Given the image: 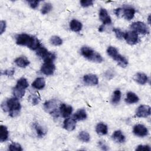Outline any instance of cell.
<instances>
[{"label":"cell","mask_w":151,"mask_h":151,"mask_svg":"<svg viewBox=\"0 0 151 151\" xmlns=\"http://www.w3.org/2000/svg\"><path fill=\"white\" fill-rule=\"evenodd\" d=\"M16 43L19 45L27 46L32 50H36L41 46L38 39L27 34H18L15 37Z\"/></svg>","instance_id":"6da1fadb"},{"label":"cell","mask_w":151,"mask_h":151,"mask_svg":"<svg viewBox=\"0 0 151 151\" xmlns=\"http://www.w3.org/2000/svg\"><path fill=\"white\" fill-rule=\"evenodd\" d=\"M1 107L4 111H9V114L11 117H14L18 115L21 110V105L18 101V99L16 97L10 98L3 103Z\"/></svg>","instance_id":"7a4b0ae2"},{"label":"cell","mask_w":151,"mask_h":151,"mask_svg":"<svg viewBox=\"0 0 151 151\" xmlns=\"http://www.w3.org/2000/svg\"><path fill=\"white\" fill-rule=\"evenodd\" d=\"M81 54L88 60L95 63H101L103 60L101 55L91 48L84 46L81 48Z\"/></svg>","instance_id":"3957f363"},{"label":"cell","mask_w":151,"mask_h":151,"mask_svg":"<svg viewBox=\"0 0 151 151\" xmlns=\"http://www.w3.org/2000/svg\"><path fill=\"white\" fill-rule=\"evenodd\" d=\"M107 53L111 58L115 60L120 67H126L128 65L127 60L120 54L118 50L115 47L111 46L109 47L107 50Z\"/></svg>","instance_id":"277c9868"},{"label":"cell","mask_w":151,"mask_h":151,"mask_svg":"<svg viewBox=\"0 0 151 151\" xmlns=\"http://www.w3.org/2000/svg\"><path fill=\"white\" fill-rule=\"evenodd\" d=\"M28 87V83L26 78H21L17 81L15 87L13 88V94L17 99H21L25 94V89Z\"/></svg>","instance_id":"5b68a950"},{"label":"cell","mask_w":151,"mask_h":151,"mask_svg":"<svg viewBox=\"0 0 151 151\" xmlns=\"http://www.w3.org/2000/svg\"><path fill=\"white\" fill-rule=\"evenodd\" d=\"M58 103L55 99L47 101L44 104V109L46 112L51 114L54 117L57 118L59 116V111L57 110Z\"/></svg>","instance_id":"8992f818"},{"label":"cell","mask_w":151,"mask_h":151,"mask_svg":"<svg viewBox=\"0 0 151 151\" xmlns=\"http://www.w3.org/2000/svg\"><path fill=\"white\" fill-rule=\"evenodd\" d=\"M37 55L41 58L44 62H53L55 59V55L54 53L50 52L41 45L38 48Z\"/></svg>","instance_id":"52a82bcc"},{"label":"cell","mask_w":151,"mask_h":151,"mask_svg":"<svg viewBox=\"0 0 151 151\" xmlns=\"http://www.w3.org/2000/svg\"><path fill=\"white\" fill-rule=\"evenodd\" d=\"M130 28L132 31L144 35L149 34V28L147 25L144 22L140 21L133 22L130 25Z\"/></svg>","instance_id":"ba28073f"},{"label":"cell","mask_w":151,"mask_h":151,"mask_svg":"<svg viewBox=\"0 0 151 151\" xmlns=\"http://www.w3.org/2000/svg\"><path fill=\"white\" fill-rule=\"evenodd\" d=\"M124 39L126 40L127 43L130 45H134L139 41L138 34L137 32L133 31L124 32Z\"/></svg>","instance_id":"9c48e42d"},{"label":"cell","mask_w":151,"mask_h":151,"mask_svg":"<svg viewBox=\"0 0 151 151\" xmlns=\"http://www.w3.org/2000/svg\"><path fill=\"white\" fill-rule=\"evenodd\" d=\"M55 69L53 62H44L41 68V71L46 76L53 74Z\"/></svg>","instance_id":"30bf717a"},{"label":"cell","mask_w":151,"mask_h":151,"mask_svg":"<svg viewBox=\"0 0 151 151\" xmlns=\"http://www.w3.org/2000/svg\"><path fill=\"white\" fill-rule=\"evenodd\" d=\"M136 114L139 117H146L150 114V107L147 105L140 106L136 112Z\"/></svg>","instance_id":"8fae6325"},{"label":"cell","mask_w":151,"mask_h":151,"mask_svg":"<svg viewBox=\"0 0 151 151\" xmlns=\"http://www.w3.org/2000/svg\"><path fill=\"white\" fill-rule=\"evenodd\" d=\"M133 132L135 135L137 136L143 137L147 135L148 130L144 125L141 124H138L134 126Z\"/></svg>","instance_id":"7c38bea8"},{"label":"cell","mask_w":151,"mask_h":151,"mask_svg":"<svg viewBox=\"0 0 151 151\" xmlns=\"http://www.w3.org/2000/svg\"><path fill=\"white\" fill-rule=\"evenodd\" d=\"M83 81L86 84L90 86H95L99 83L98 77L93 74H86L83 77Z\"/></svg>","instance_id":"4fadbf2b"},{"label":"cell","mask_w":151,"mask_h":151,"mask_svg":"<svg viewBox=\"0 0 151 151\" xmlns=\"http://www.w3.org/2000/svg\"><path fill=\"white\" fill-rule=\"evenodd\" d=\"M99 18L103 22V25L110 24L111 23V19L109 15L107 10L104 8H101L99 12Z\"/></svg>","instance_id":"5bb4252c"},{"label":"cell","mask_w":151,"mask_h":151,"mask_svg":"<svg viewBox=\"0 0 151 151\" xmlns=\"http://www.w3.org/2000/svg\"><path fill=\"white\" fill-rule=\"evenodd\" d=\"M73 111V108L71 106L65 104H61L60 107V112L62 116L64 118H67L70 116Z\"/></svg>","instance_id":"9a60e30c"},{"label":"cell","mask_w":151,"mask_h":151,"mask_svg":"<svg viewBox=\"0 0 151 151\" xmlns=\"http://www.w3.org/2000/svg\"><path fill=\"white\" fill-rule=\"evenodd\" d=\"M76 126V121L73 118H67L63 123V127L68 131H73L75 129Z\"/></svg>","instance_id":"2e32d148"},{"label":"cell","mask_w":151,"mask_h":151,"mask_svg":"<svg viewBox=\"0 0 151 151\" xmlns=\"http://www.w3.org/2000/svg\"><path fill=\"white\" fill-rule=\"evenodd\" d=\"M134 80L137 83L143 85L147 82L148 77L147 75L143 73H137L134 75Z\"/></svg>","instance_id":"e0dca14e"},{"label":"cell","mask_w":151,"mask_h":151,"mask_svg":"<svg viewBox=\"0 0 151 151\" xmlns=\"http://www.w3.org/2000/svg\"><path fill=\"white\" fill-rule=\"evenodd\" d=\"M135 12V9L132 7L125 8L123 10V17L127 20H131L134 17Z\"/></svg>","instance_id":"ac0fdd59"},{"label":"cell","mask_w":151,"mask_h":151,"mask_svg":"<svg viewBox=\"0 0 151 151\" xmlns=\"http://www.w3.org/2000/svg\"><path fill=\"white\" fill-rule=\"evenodd\" d=\"M139 99V97L134 93L132 91H129L126 94V98L125 99V101L127 103L129 104H133L138 102Z\"/></svg>","instance_id":"d6986e66"},{"label":"cell","mask_w":151,"mask_h":151,"mask_svg":"<svg viewBox=\"0 0 151 151\" xmlns=\"http://www.w3.org/2000/svg\"><path fill=\"white\" fill-rule=\"evenodd\" d=\"M14 62L17 65L21 68H25L29 64V60L25 57H18L15 60Z\"/></svg>","instance_id":"ffe728a7"},{"label":"cell","mask_w":151,"mask_h":151,"mask_svg":"<svg viewBox=\"0 0 151 151\" xmlns=\"http://www.w3.org/2000/svg\"><path fill=\"white\" fill-rule=\"evenodd\" d=\"M45 86V81L42 77H38L36 78L32 83V86L38 90L42 89Z\"/></svg>","instance_id":"44dd1931"},{"label":"cell","mask_w":151,"mask_h":151,"mask_svg":"<svg viewBox=\"0 0 151 151\" xmlns=\"http://www.w3.org/2000/svg\"><path fill=\"white\" fill-rule=\"evenodd\" d=\"M87 117L86 111L84 109L78 110L73 115V119L76 120H83Z\"/></svg>","instance_id":"7402d4cb"},{"label":"cell","mask_w":151,"mask_h":151,"mask_svg":"<svg viewBox=\"0 0 151 151\" xmlns=\"http://www.w3.org/2000/svg\"><path fill=\"white\" fill-rule=\"evenodd\" d=\"M70 28L74 32H79L82 28V24L76 19H73L70 22Z\"/></svg>","instance_id":"603a6c76"},{"label":"cell","mask_w":151,"mask_h":151,"mask_svg":"<svg viewBox=\"0 0 151 151\" xmlns=\"http://www.w3.org/2000/svg\"><path fill=\"white\" fill-rule=\"evenodd\" d=\"M113 139L118 143H123L125 141V136L120 130L115 131L112 135Z\"/></svg>","instance_id":"cb8c5ba5"},{"label":"cell","mask_w":151,"mask_h":151,"mask_svg":"<svg viewBox=\"0 0 151 151\" xmlns=\"http://www.w3.org/2000/svg\"><path fill=\"white\" fill-rule=\"evenodd\" d=\"M96 131L97 134L101 135H105L107 133L108 128L107 125L103 123H99L97 124L96 127Z\"/></svg>","instance_id":"d4e9b609"},{"label":"cell","mask_w":151,"mask_h":151,"mask_svg":"<svg viewBox=\"0 0 151 151\" xmlns=\"http://www.w3.org/2000/svg\"><path fill=\"white\" fill-rule=\"evenodd\" d=\"M8 138V130L7 127L4 125L0 126V141L1 142L6 141Z\"/></svg>","instance_id":"484cf974"},{"label":"cell","mask_w":151,"mask_h":151,"mask_svg":"<svg viewBox=\"0 0 151 151\" xmlns=\"http://www.w3.org/2000/svg\"><path fill=\"white\" fill-rule=\"evenodd\" d=\"M34 129H35V130L37 132V134L39 137H42L45 134L46 131L38 123H35L34 124Z\"/></svg>","instance_id":"4316f807"},{"label":"cell","mask_w":151,"mask_h":151,"mask_svg":"<svg viewBox=\"0 0 151 151\" xmlns=\"http://www.w3.org/2000/svg\"><path fill=\"white\" fill-rule=\"evenodd\" d=\"M78 138L83 142H88L90 140V134L86 131L80 132L78 134Z\"/></svg>","instance_id":"83f0119b"},{"label":"cell","mask_w":151,"mask_h":151,"mask_svg":"<svg viewBox=\"0 0 151 151\" xmlns=\"http://www.w3.org/2000/svg\"><path fill=\"white\" fill-rule=\"evenodd\" d=\"M121 99V92L119 90H116L114 91L113 97L111 98V103L113 104L118 103Z\"/></svg>","instance_id":"f1b7e54d"},{"label":"cell","mask_w":151,"mask_h":151,"mask_svg":"<svg viewBox=\"0 0 151 151\" xmlns=\"http://www.w3.org/2000/svg\"><path fill=\"white\" fill-rule=\"evenodd\" d=\"M50 41L51 44H52L55 46L60 45L63 43V40H61V38L60 37H59L58 36H57V35L52 36L50 38Z\"/></svg>","instance_id":"f546056e"},{"label":"cell","mask_w":151,"mask_h":151,"mask_svg":"<svg viewBox=\"0 0 151 151\" xmlns=\"http://www.w3.org/2000/svg\"><path fill=\"white\" fill-rule=\"evenodd\" d=\"M52 5L50 3H45L44 4L43 6L41 8V12L42 14H47L52 9Z\"/></svg>","instance_id":"4dcf8cb0"},{"label":"cell","mask_w":151,"mask_h":151,"mask_svg":"<svg viewBox=\"0 0 151 151\" xmlns=\"http://www.w3.org/2000/svg\"><path fill=\"white\" fill-rule=\"evenodd\" d=\"M8 149L11 151H22V149L21 145L17 143H12L9 145Z\"/></svg>","instance_id":"1f68e13d"},{"label":"cell","mask_w":151,"mask_h":151,"mask_svg":"<svg viewBox=\"0 0 151 151\" xmlns=\"http://www.w3.org/2000/svg\"><path fill=\"white\" fill-rule=\"evenodd\" d=\"M113 31L114 32L116 37L118 38V39H123L124 38V32H123L121 29H120L119 28H113Z\"/></svg>","instance_id":"d6a6232c"},{"label":"cell","mask_w":151,"mask_h":151,"mask_svg":"<svg viewBox=\"0 0 151 151\" xmlns=\"http://www.w3.org/2000/svg\"><path fill=\"white\" fill-rule=\"evenodd\" d=\"M80 4L83 7H88L93 5V1L92 0H81Z\"/></svg>","instance_id":"836d02e7"},{"label":"cell","mask_w":151,"mask_h":151,"mask_svg":"<svg viewBox=\"0 0 151 151\" xmlns=\"http://www.w3.org/2000/svg\"><path fill=\"white\" fill-rule=\"evenodd\" d=\"M136 150H143V151H150V147L148 145H139L136 149Z\"/></svg>","instance_id":"e575fe53"},{"label":"cell","mask_w":151,"mask_h":151,"mask_svg":"<svg viewBox=\"0 0 151 151\" xmlns=\"http://www.w3.org/2000/svg\"><path fill=\"white\" fill-rule=\"evenodd\" d=\"M28 2L29 3L31 8H32V9H35L38 6L40 1H28Z\"/></svg>","instance_id":"d590c367"},{"label":"cell","mask_w":151,"mask_h":151,"mask_svg":"<svg viewBox=\"0 0 151 151\" xmlns=\"http://www.w3.org/2000/svg\"><path fill=\"white\" fill-rule=\"evenodd\" d=\"M6 28V22L5 21H1L0 22V34H2L5 31Z\"/></svg>","instance_id":"8d00e7d4"},{"label":"cell","mask_w":151,"mask_h":151,"mask_svg":"<svg viewBox=\"0 0 151 151\" xmlns=\"http://www.w3.org/2000/svg\"><path fill=\"white\" fill-rule=\"evenodd\" d=\"M15 73V70L12 68V69H9V70H6L5 71H4V74L6 75L7 76H12Z\"/></svg>","instance_id":"74e56055"},{"label":"cell","mask_w":151,"mask_h":151,"mask_svg":"<svg viewBox=\"0 0 151 151\" xmlns=\"http://www.w3.org/2000/svg\"><path fill=\"white\" fill-rule=\"evenodd\" d=\"M31 100H32V104L33 105H36L39 103V101L40 100V98L38 96H36V95H34L32 96V99H31Z\"/></svg>","instance_id":"f35d334b"},{"label":"cell","mask_w":151,"mask_h":151,"mask_svg":"<svg viewBox=\"0 0 151 151\" xmlns=\"http://www.w3.org/2000/svg\"><path fill=\"white\" fill-rule=\"evenodd\" d=\"M99 146L100 147V148L104 150H107L109 149L107 146L102 141H100L99 142Z\"/></svg>","instance_id":"ab89813d"},{"label":"cell","mask_w":151,"mask_h":151,"mask_svg":"<svg viewBox=\"0 0 151 151\" xmlns=\"http://www.w3.org/2000/svg\"><path fill=\"white\" fill-rule=\"evenodd\" d=\"M114 13L117 16V17H119L120 16V14L122 13V8H117L114 10Z\"/></svg>","instance_id":"60d3db41"},{"label":"cell","mask_w":151,"mask_h":151,"mask_svg":"<svg viewBox=\"0 0 151 151\" xmlns=\"http://www.w3.org/2000/svg\"><path fill=\"white\" fill-rule=\"evenodd\" d=\"M103 28H104V25H101L99 28V31H100V32H102L103 31Z\"/></svg>","instance_id":"b9f144b4"},{"label":"cell","mask_w":151,"mask_h":151,"mask_svg":"<svg viewBox=\"0 0 151 151\" xmlns=\"http://www.w3.org/2000/svg\"><path fill=\"white\" fill-rule=\"evenodd\" d=\"M150 15L149 16V17H148V21H149V23H150Z\"/></svg>","instance_id":"7bdbcfd3"}]
</instances>
